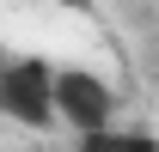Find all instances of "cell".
I'll list each match as a JSON object with an SVG mask.
<instances>
[{
	"label": "cell",
	"mask_w": 159,
	"mask_h": 152,
	"mask_svg": "<svg viewBox=\"0 0 159 152\" xmlns=\"http://www.w3.org/2000/svg\"><path fill=\"white\" fill-rule=\"evenodd\" d=\"M55 122L74 134L116 128V91L92 67H55Z\"/></svg>",
	"instance_id": "obj_2"
},
{
	"label": "cell",
	"mask_w": 159,
	"mask_h": 152,
	"mask_svg": "<svg viewBox=\"0 0 159 152\" xmlns=\"http://www.w3.org/2000/svg\"><path fill=\"white\" fill-rule=\"evenodd\" d=\"M80 152H159V140L141 128H98V134H80Z\"/></svg>",
	"instance_id": "obj_3"
},
{
	"label": "cell",
	"mask_w": 159,
	"mask_h": 152,
	"mask_svg": "<svg viewBox=\"0 0 159 152\" xmlns=\"http://www.w3.org/2000/svg\"><path fill=\"white\" fill-rule=\"evenodd\" d=\"M55 6H67V12H92V0H55Z\"/></svg>",
	"instance_id": "obj_4"
},
{
	"label": "cell",
	"mask_w": 159,
	"mask_h": 152,
	"mask_svg": "<svg viewBox=\"0 0 159 152\" xmlns=\"http://www.w3.org/2000/svg\"><path fill=\"white\" fill-rule=\"evenodd\" d=\"M0 116L19 128H55V61L6 55L0 61Z\"/></svg>",
	"instance_id": "obj_1"
}]
</instances>
